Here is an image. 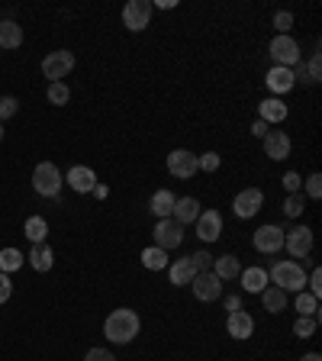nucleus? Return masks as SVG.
<instances>
[{
    "label": "nucleus",
    "mask_w": 322,
    "mask_h": 361,
    "mask_svg": "<svg viewBox=\"0 0 322 361\" xmlns=\"http://www.w3.org/2000/svg\"><path fill=\"white\" fill-rule=\"evenodd\" d=\"M45 97H49V104L64 106L68 100H71V91H68V84H64V81H52V84H49V91H45Z\"/></svg>",
    "instance_id": "obj_29"
},
{
    "label": "nucleus",
    "mask_w": 322,
    "mask_h": 361,
    "mask_svg": "<svg viewBox=\"0 0 322 361\" xmlns=\"http://www.w3.org/2000/svg\"><path fill=\"white\" fill-rule=\"evenodd\" d=\"M258 113H261L264 123H284L290 110H287V104H280L277 97H271V100H261V104H258Z\"/></svg>",
    "instance_id": "obj_21"
},
{
    "label": "nucleus",
    "mask_w": 322,
    "mask_h": 361,
    "mask_svg": "<svg viewBox=\"0 0 322 361\" xmlns=\"http://www.w3.org/2000/svg\"><path fill=\"white\" fill-rule=\"evenodd\" d=\"M0 139H3V123H0Z\"/></svg>",
    "instance_id": "obj_46"
},
{
    "label": "nucleus",
    "mask_w": 322,
    "mask_h": 361,
    "mask_svg": "<svg viewBox=\"0 0 322 361\" xmlns=\"http://www.w3.org/2000/svg\"><path fill=\"white\" fill-rule=\"evenodd\" d=\"M84 361H116V358H113L107 349H90V351L84 355Z\"/></svg>",
    "instance_id": "obj_43"
},
{
    "label": "nucleus",
    "mask_w": 322,
    "mask_h": 361,
    "mask_svg": "<svg viewBox=\"0 0 322 361\" xmlns=\"http://www.w3.org/2000/svg\"><path fill=\"white\" fill-rule=\"evenodd\" d=\"M151 23V3L149 0H129L126 7H123V26L132 32L145 30Z\"/></svg>",
    "instance_id": "obj_6"
},
{
    "label": "nucleus",
    "mask_w": 322,
    "mask_h": 361,
    "mask_svg": "<svg viewBox=\"0 0 322 361\" xmlns=\"http://www.w3.org/2000/svg\"><path fill=\"white\" fill-rule=\"evenodd\" d=\"M306 287H310V297H316V300L322 297V271H319V268L306 277Z\"/></svg>",
    "instance_id": "obj_37"
},
{
    "label": "nucleus",
    "mask_w": 322,
    "mask_h": 361,
    "mask_svg": "<svg viewBox=\"0 0 322 361\" xmlns=\"http://www.w3.org/2000/svg\"><path fill=\"white\" fill-rule=\"evenodd\" d=\"M264 155L274 161H284L290 155V136L287 132H280V129H271L268 136H264Z\"/></svg>",
    "instance_id": "obj_16"
},
{
    "label": "nucleus",
    "mask_w": 322,
    "mask_h": 361,
    "mask_svg": "<svg viewBox=\"0 0 322 361\" xmlns=\"http://www.w3.org/2000/svg\"><path fill=\"white\" fill-rule=\"evenodd\" d=\"M219 233H223V216H219V210H203L197 216V235H200L203 242H216Z\"/></svg>",
    "instance_id": "obj_14"
},
{
    "label": "nucleus",
    "mask_w": 322,
    "mask_h": 361,
    "mask_svg": "<svg viewBox=\"0 0 322 361\" xmlns=\"http://www.w3.org/2000/svg\"><path fill=\"white\" fill-rule=\"evenodd\" d=\"M168 171H171L174 178H193L197 171H200V161H197V155L187 149H174L171 155H168Z\"/></svg>",
    "instance_id": "obj_10"
},
{
    "label": "nucleus",
    "mask_w": 322,
    "mask_h": 361,
    "mask_svg": "<svg viewBox=\"0 0 322 361\" xmlns=\"http://www.w3.org/2000/svg\"><path fill=\"white\" fill-rule=\"evenodd\" d=\"M284 248L293 258H306L312 252V229L310 226H297V229L284 233Z\"/></svg>",
    "instance_id": "obj_8"
},
{
    "label": "nucleus",
    "mask_w": 322,
    "mask_h": 361,
    "mask_svg": "<svg viewBox=\"0 0 322 361\" xmlns=\"http://www.w3.org/2000/svg\"><path fill=\"white\" fill-rule=\"evenodd\" d=\"M284 187H287L290 194H300V187H303V178L297 174V171H287L284 174Z\"/></svg>",
    "instance_id": "obj_40"
},
{
    "label": "nucleus",
    "mask_w": 322,
    "mask_h": 361,
    "mask_svg": "<svg viewBox=\"0 0 322 361\" xmlns=\"http://www.w3.org/2000/svg\"><path fill=\"white\" fill-rule=\"evenodd\" d=\"M190 261L197 265V271H210V265H213V255H210V252H197V255H190Z\"/></svg>",
    "instance_id": "obj_41"
},
{
    "label": "nucleus",
    "mask_w": 322,
    "mask_h": 361,
    "mask_svg": "<svg viewBox=\"0 0 322 361\" xmlns=\"http://www.w3.org/2000/svg\"><path fill=\"white\" fill-rule=\"evenodd\" d=\"M139 313L136 310H113L107 316V323H103V336H107L110 342H116V345H129V342L139 336Z\"/></svg>",
    "instance_id": "obj_1"
},
{
    "label": "nucleus",
    "mask_w": 322,
    "mask_h": 361,
    "mask_svg": "<svg viewBox=\"0 0 322 361\" xmlns=\"http://www.w3.org/2000/svg\"><path fill=\"white\" fill-rule=\"evenodd\" d=\"M306 194H310V200H319L322 197V178L319 174H310V178H306Z\"/></svg>",
    "instance_id": "obj_38"
},
{
    "label": "nucleus",
    "mask_w": 322,
    "mask_h": 361,
    "mask_svg": "<svg viewBox=\"0 0 322 361\" xmlns=\"http://www.w3.org/2000/svg\"><path fill=\"white\" fill-rule=\"evenodd\" d=\"M268 281H274V287H280V290H303L306 287V271L297 261H277L268 271Z\"/></svg>",
    "instance_id": "obj_2"
},
{
    "label": "nucleus",
    "mask_w": 322,
    "mask_h": 361,
    "mask_svg": "<svg viewBox=\"0 0 322 361\" xmlns=\"http://www.w3.org/2000/svg\"><path fill=\"white\" fill-rule=\"evenodd\" d=\"M45 233H49V223H45L42 216H29V220H26V235L32 239V245L45 242Z\"/></svg>",
    "instance_id": "obj_28"
},
{
    "label": "nucleus",
    "mask_w": 322,
    "mask_h": 361,
    "mask_svg": "<svg viewBox=\"0 0 322 361\" xmlns=\"http://www.w3.org/2000/svg\"><path fill=\"white\" fill-rule=\"evenodd\" d=\"M213 275L219 277V281H229V277H238V275H242V265H238L236 255L213 258Z\"/></svg>",
    "instance_id": "obj_25"
},
{
    "label": "nucleus",
    "mask_w": 322,
    "mask_h": 361,
    "mask_svg": "<svg viewBox=\"0 0 322 361\" xmlns=\"http://www.w3.org/2000/svg\"><path fill=\"white\" fill-rule=\"evenodd\" d=\"M26 258H29V265L36 268V271H42V275H45V271H49V268L55 265L52 248H49V245H45V242L32 245V248H29V255H26Z\"/></svg>",
    "instance_id": "obj_23"
},
{
    "label": "nucleus",
    "mask_w": 322,
    "mask_h": 361,
    "mask_svg": "<svg viewBox=\"0 0 322 361\" xmlns=\"http://www.w3.org/2000/svg\"><path fill=\"white\" fill-rule=\"evenodd\" d=\"M271 58H274L277 68H293V65L300 62V45H297V39L277 36V39L271 43Z\"/></svg>",
    "instance_id": "obj_7"
},
{
    "label": "nucleus",
    "mask_w": 322,
    "mask_h": 361,
    "mask_svg": "<svg viewBox=\"0 0 322 361\" xmlns=\"http://www.w3.org/2000/svg\"><path fill=\"white\" fill-rule=\"evenodd\" d=\"M181 242H184V226L174 223V220H158V226H155V245L161 252H171Z\"/></svg>",
    "instance_id": "obj_9"
},
{
    "label": "nucleus",
    "mask_w": 322,
    "mask_h": 361,
    "mask_svg": "<svg viewBox=\"0 0 322 361\" xmlns=\"http://www.w3.org/2000/svg\"><path fill=\"white\" fill-rule=\"evenodd\" d=\"M62 184H64L62 171L55 168L52 161L36 165V171H32V187H36V194H39V197H58Z\"/></svg>",
    "instance_id": "obj_3"
},
{
    "label": "nucleus",
    "mask_w": 322,
    "mask_h": 361,
    "mask_svg": "<svg viewBox=\"0 0 322 361\" xmlns=\"http://www.w3.org/2000/svg\"><path fill=\"white\" fill-rule=\"evenodd\" d=\"M238 277H242V290H248V294H261L268 287V271L264 268H248Z\"/></svg>",
    "instance_id": "obj_22"
},
{
    "label": "nucleus",
    "mask_w": 322,
    "mask_h": 361,
    "mask_svg": "<svg viewBox=\"0 0 322 361\" xmlns=\"http://www.w3.org/2000/svg\"><path fill=\"white\" fill-rule=\"evenodd\" d=\"M255 248L261 255H277L284 248V229L280 226H261L255 233Z\"/></svg>",
    "instance_id": "obj_11"
},
{
    "label": "nucleus",
    "mask_w": 322,
    "mask_h": 361,
    "mask_svg": "<svg viewBox=\"0 0 322 361\" xmlns=\"http://www.w3.org/2000/svg\"><path fill=\"white\" fill-rule=\"evenodd\" d=\"M10 294H13V284H10V277L0 271V303H7L10 300Z\"/></svg>",
    "instance_id": "obj_42"
},
{
    "label": "nucleus",
    "mask_w": 322,
    "mask_h": 361,
    "mask_svg": "<svg viewBox=\"0 0 322 361\" xmlns=\"http://www.w3.org/2000/svg\"><path fill=\"white\" fill-rule=\"evenodd\" d=\"M20 265H23V255L16 252V248H3V252H0V271H3V275L16 271Z\"/></svg>",
    "instance_id": "obj_31"
},
{
    "label": "nucleus",
    "mask_w": 322,
    "mask_h": 361,
    "mask_svg": "<svg viewBox=\"0 0 322 361\" xmlns=\"http://www.w3.org/2000/svg\"><path fill=\"white\" fill-rule=\"evenodd\" d=\"M197 161H200V171H216V168H219V155H216V152L197 155Z\"/></svg>",
    "instance_id": "obj_39"
},
{
    "label": "nucleus",
    "mask_w": 322,
    "mask_h": 361,
    "mask_svg": "<svg viewBox=\"0 0 322 361\" xmlns=\"http://www.w3.org/2000/svg\"><path fill=\"white\" fill-rule=\"evenodd\" d=\"M268 132H271V129H268V123H264V119H258L255 126H251V136H261V139H264Z\"/></svg>",
    "instance_id": "obj_44"
},
{
    "label": "nucleus",
    "mask_w": 322,
    "mask_h": 361,
    "mask_svg": "<svg viewBox=\"0 0 322 361\" xmlns=\"http://www.w3.org/2000/svg\"><path fill=\"white\" fill-rule=\"evenodd\" d=\"M142 265L149 268V271H164L168 268V252H161L158 245H151L142 252Z\"/></svg>",
    "instance_id": "obj_27"
},
{
    "label": "nucleus",
    "mask_w": 322,
    "mask_h": 361,
    "mask_svg": "<svg viewBox=\"0 0 322 361\" xmlns=\"http://www.w3.org/2000/svg\"><path fill=\"white\" fill-rule=\"evenodd\" d=\"M293 84H297V78H293L290 68H277V65H274L268 71V87L274 94H287V91H293Z\"/></svg>",
    "instance_id": "obj_19"
},
{
    "label": "nucleus",
    "mask_w": 322,
    "mask_h": 361,
    "mask_svg": "<svg viewBox=\"0 0 322 361\" xmlns=\"http://www.w3.org/2000/svg\"><path fill=\"white\" fill-rule=\"evenodd\" d=\"M190 287H193V294H197V300H203V303H213V300L223 297V281L213 271H197Z\"/></svg>",
    "instance_id": "obj_5"
},
{
    "label": "nucleus",
    "mask_w": 322,
    "mask_h": 361,
    "mask_svg": "<svg viewBox=\"0 0 322 361\" xmlns=\"http://www.w3.org/2000/svg\"><path fill=\"white\" fill-rule=\"evenodd\" d=\"M174 197L171 191H155L151 194V203H149V210L158 216V220H171V213H174Z\"/></svg>",
    "instance_id": "obj_20"
},
{
    "label": "nucleus",
    "mask_w": 322,
    "mask_h": 361,
    "mask_svg": "<svg viewBox=\"0 0 322 361\" xmlns=\"http://www.w3.org/2000/svg\"><path fill=\"white\" fill-rule=\"evenodd\" d=\"M297 310H300V316H316V319H319V300L310 297L306 290H300V297H297Z\"/></svg>",
    "instance_id": "obj_30"
},
{
    "label": "nucleus",
    "mask_w": 322,
    "mask_h": 361,
    "mask_svg": "<svg viewBox=\"0 0 322 361\" xmlns=\"http://www.w3.org/2000/svg\"><path fill=\"white\" fill-rule=\"evenodd\" d=\"M300 361H322V358H319V351H310V355H303Z\"/></svg>",
    "instance_id": "obj_45"
},
{
    "label": "nucleus",
    "mask_w": 322,
    "mask_h": 361,
    "mask_svg": "<svg viewBox=\"0 0 322 361\" xmlns=\"http://www.w3.org/2000/svg\"><path fill=\"white\" fill-rule=\"evenodd\" d=\"M197 216H200V200L197 197H177L174 200V213H171V220L174 223H197Z\"/></svg>",
    "instance_id": "obj_17"
},
{
    "label": "nucleus",
    "mask_w": 322,
    "mask_h": 361,
    "mask_svg": "<svg viewBox=\"0 0 322 361\" xmlns=\"http://www.w3.org/2000/svg\"><path fill=\"white\" fill-rule=\"evenodd\" d=\"M306 210V200H303V194H290L287 200H284V213L287 216H300Z\"/></svg>",
    "instance_id": "obj_34"
},
{
    "label": "nucleus",
    "mask_w": 322,
    "mask_h": 361,
    "mask_svg": "<svg viewBox=\"0 0 322 361\" xmlns=\"http://www.w3.org/2000/svg\"><path fill=\"white\" fill-rule=\"evenodd\" d=\"M261 303H264V310H268V313H280V310L287 307V290H280V287L268 284L264 290H261Z\"/></svg>",
    "instance_id": "obj_24"
},
{
    "label": "nucleus",
    "mask_w": 322,
    "mask_h": 361,
    "mask_svg": "<svg viewBox=\"0 0 322 361\" xmlns=\"http://www.w3.org/2000/svg\"><path fill=\"white\" fill-rule=\"evenodd\" d=\"M293 26V13H287V10H280V13H274V30L280 32V36H287V30Z\"/></svg>",
    "instance_id": "obj_36"
},
{
    "label": "nucleus",
    "mask_w": 322,
    "mask_h": 361,
    "mask_svg": "<svg viewBox=\"0 0 322 361\" xmlns=\"http://www.w3.org/2000/svg\"><path fill=\"white\" fill-rule=\"evenodd\" d=\"M16 110H20V104H16V97H0V123H3V119H10L13 113H16Z\"/></svg>",
    "instance_id": "obj_35"
},
{
    "label": "nucleus",
    "mask_w": 322,
    "mask_h": 361,
    "mask_svg": "<svg viewBox=\"0 0 322 361\" xmlns=\"http://www.w3.org/2000/svg\"><path fill=\"white\" fill-rule=\"evenodd\" d=\"M303 68H306V81H310V84H319V78H322V58H319V52L312 55V58L303 65Z\"/></svg>",
    "instance_id": "obj_33"
},
{
    "label": "nucleus",
    "mask_w": 322,
    "mask_h": 361,
    "mask_svg": "<svg viewBox=\"0 0 322 361\" xmlns=\"http://www.w3.org/2000/svg\"><path fill=\"white\" fill-rule=\"evenodd\" d=\"M71 68H75V55L64 52V49H58V52H49L42 62V75L49 78V84L52 81H62V78L71 75Z\"/></svg>",
    "instance_id": "obj_4"
},
{
    "label": "nucleus",
    "mask_w": 322,
    "mask_h": 361,
    "mask_svg": "<svg viewBox=\"0 0 322 361\" xmlns=\"http://www.w3.org/2000/svg\"><path fill=\"white\" fill-rule=\"evenodd\" d=\"M168 275H171L174 287H184V284H190L193 277H197V265H193L190 258H177L174 265H168Z\"/></svg>",
    "instance_id": "obj_18"
},
{
    "label": "nucleus",
    "mask_w": 322,
    "mask_h": 361,
    "mask_svg": "<svg viewBox=\"0 0 322 361\" xmlns=\"http://www.w3.org/2000/svg\"><path fill=\"white\" fill-rule=\"evenodd\" d=\"M20 43H23L20 23H13V20L0 23V49H20Z\"/></svg>",
    "instance_id": "obj_26"
},
{
    "label": "nucleus",
    "mask_w": 322,
    "mask_h": 361,
    "mask_svg": "<svg viewBox=\"0 0 322 361\" xmlns=\"http://www.w3.org/2000/svg\"><path fill=\"white\" fill-rule=\"evenodd\" d=\"M316 326H319V319H316V316H300L297 323H293V336H300V339H310L312 332H316Z\"/></svg>",
    "instance_id": "obj_32"
},
{
    "label": "nucleus",
    "mask_w": 322,
    "mask_h": 361,
    "mask_svg": "<svg viewBox=\"0 0 322 361\" xmlns=\"http://www.w3.org/2000/svg\"><path fill=\"white\" fill-rule=\"evenodd\" d=\"M261 203H264V194L258 191V187H245V191L232 200V210H236L238 220H251V216L261 210Z\"/></svg>",
    "instance_id": "obj_12"
},
{
    "label": "nucleus",
    "mask_w": 322,
    "mask_h": 361,
    "mask_svg": "<svg viewBox=\"0 0 322 361\" xmlns=\"http://www.w3.org/2000/svg\"><path fill=\"white\" fill-rule=\"evenodd\" d=\"M225 329H229V336L232 339H251L255 336V319H251V313H245V310H232L229 313V319H225Z\"/></svg>",
    "instance_id": "obj_13"
},
{
    "label": "nucleus",
    "mask_w": 322,
    "mask_h": 361,
    "mask_svg": "<svg viewBox=\"0 0 322 361\" xmlns=\"http://www.w3.org/2000/svg\"><path fill=\"white\" fill-rule=\"evenodd\" d=\"M68 184H71V191L75 194H90L97 187V174L94 168H87V165H75V168L68 171Z\"/></svg>",
    "instance_id": "obj_15"
}]
</instances>
